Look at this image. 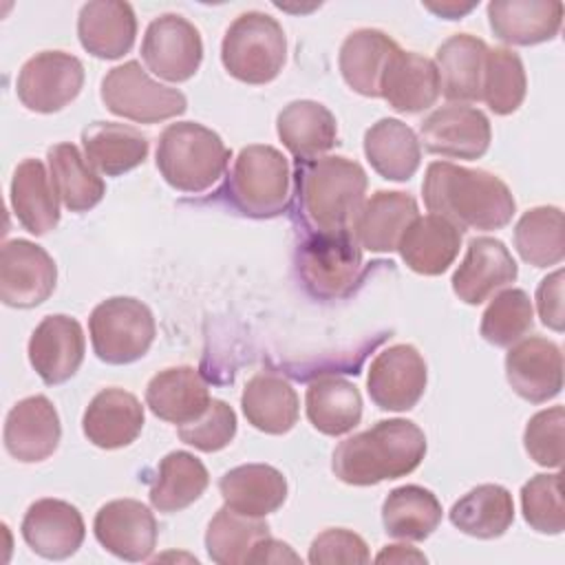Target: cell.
Instances as JSON below:
<instances>
[{
  "mask_svg": "<svg viewBox=\"0 0 565 565\" xmlns=\"http://www.w3.org/2000/svg\"><path fill=\"white\" fill-rule=\"evenodd\" d=\"M84 86V64L64 51H42L29 57L15 79L22 106L33 113H57L68 106Z\"/></svg>",
  "mask_w": 565,
  "mask_h": 565,
  "instance_id": "obj_10",
  "label": "cell"
},
{
  "mask_svg": "<svg viewBox=\"0 0 565 565\" xmlns=\"http://www.w3.org/2000/svg\"><path fill=\"white\" fill-rule=\"evenodd\" d=\"M311 426L329 437L351 433L362 419V395L355 384L335 375L316 377L305 395Z\"/></svg>",
  "mask_w": 565,
  "mask_h": 565,
  "instance_id": "obj_36",
  "label": "cell"
},
{
  "mask_svg": "<svg viewBox=\"0 0 565 565\" xmlns=\"http://www.w3.org/2000/svg\"><path fill=\"white\" fill-rule=\"evenodd\" d=\"M397 42L380 29H358L340 46L338 66L347 86L364 97H380V82Z\"/></svg>",
  "mask_w": 565,
  "mask_h": 565,
  "instance_id": "obj_33",
  "label": "cell"
},
{
  "mask_svg": "<svg viewBox=\"0 0 565 565\" xmlns=\"http://www.w3.org/2000/svg\"><path fill=\"white\" fill-rule=\"evenodd\" d=\"M102 102L113 115L137 124L166 121L183 115L188 108V99L181 90L154 82L135 60L104 75Z\"/></svg>",
  "mask_w": 565,
  "mask_h": 565,
  "instance_id": "obj_9",
  "label": "cell"
},
{
  "mask_svg": "<svg viewBox=\"0 0 565 565\" xmlns=\"http://www.w3.org/2000/svg\"><path fill=\"white\" fill-rule=\"evenodd\" d=\"M426 362L413 344H393L380 351L366 375V388L382 411H411L426 391Z\"/></svg>",
  "mask_w": 565,
  "mask_h": 565,
  "instance_id": "obj_13",
  "label": "cell"
},
{
  "mask_svg": "<svg viewBox=\"0 0 565 565\" xmlns=\"http://www.w3.org/2000/svg\"><path fill=\"white\" fill-rule=\"evenodd\" d=\"M492 33L514 46H532L556 38L563 22L558 0H494L488 4Z\"/></svg>",
  "mask_w": 565,
  "mask_h": 565,
  "instance_id": "obj_23",
  "label": "cell"
},
{
  "mask_svg": "<svg viewBox=\"0 0 565 565\" xmlns=\"http://www.w3.org/2000/svg\"><path fill=\"white\" fill-rule=\"evenodd\" d=\"M137 18L128 2L93 0L79 9V44L99 60H117L135 44Z\"/></svg>",
  "mask_w": 565,
  "mask_h": 565,
  "instance_id": "obj_25",
  "label": "cell"
},
{
  "mask_svg": "<svg viewBox=\"0 0 565 565\" xmlns=\"http://www.w3.org/2000/svg\"><path fill=\"white\" fill-rule=\"evenodd\" d=\"M450 523L475 539H499L514 521L512 494L499 483H481L452 503Z\"/></svg>",
  "mask_w": 565,
  "mask_h": 565,
  "instance_id": "obj_37",
  "label": "cell"
},
{
  "mask_svg": "<svg viewBox=\"0 0 565 565\" xmlns=\"http://www.w3.org/2000/svg\"><path fill=\"white\" fill-rule=\"evenodd\" d=\"M527 79L521 57L512 49H488L481 99L494 115H512L525 99Z\"/></svg>",
  "mask_w": 565,
  "mask_h": 565,
  "instance_id": "obj_43",
  "label": "cell"
},
{
  "mask_svg": "<svg viewBox=\"0 0 565 565\" xmlns=\"http://www.w3.org/2000/svg\"><path fill=\"white\" fill-rule=\"evenodd\" d=\"M521 510L525 523L541 534H561L565 530V512L561 497V475H534L521 488Z\"/></svg>",
  "mask_w": 565,
  "mask_h": 565,
  "instance_id": "obj_45",
  "label": "cell"
},
{
  "mask_svg": "<svg viewBox=\"0 0 565 565\" xmlns=\"http://www.w3.org/2000/svg\"><path fill=\"white\" fill-rule=\"evenodd\" d=\"M60 437V415L46 395L24 397L7 413L2 430L4 450L22 463L49 459L55 452Z\"/></svg>",
  "mask_w": 565,
  "mask_h": 565,
  "instance_id": "obj_18",
  "label": "cell"
},
{
  "mask_svg": "<svg viewBox=\"0 0 565 565\" xmlns=\"http://www.w3.org/2000/svg\"><path fill=\"white\" fill-rule=\"evenodd\" d=\"M24 543L42 558L64 561L73 556L86 536L82 512L62 499H38L24 512L20 525Z\"/></svg>",
  "mask_w": 565,
  "mask_h": 565,
  "instance_id": "obj_19",
  "label": "cell"
},
{
  "mask_svg": "<svg viewBox=\"0 0 565 565\" xmlns=\"http://www.w3.org/2000/svg\"><path fill=\"white\" fill-rule=\"evenodd\" d=\"M93 532L106 552L139 563L154 552L159 530L148 505L137 499H115L97 510Z\"/></svg>",
  "mask_w": 565,
  "mask_h": 565,
  "instance_id": "obj_15",
  "label": "cell"
},
{
  "mask_svg": "<svg viewBox=\"0 0 565 565\" xmlns=\"http://www.w3.org/2000/svg\"><path fill=\"white\" fill-rule=\"evenodd\" d=\"M505 377L525 402L543 404L554 399L563 388V353L558 344L541 335L521 338L505 355Z\"/></svg>",
  "mask_w": 565,
  "mask_h": 565,
  "instance_id": "obj_16",
  "label": "cell"
},
{
  "mask_svg": "<svg viewBox=\"0 0 565 565\" xmlns=\"http://www.w3.org/2000/svg\"><path fill=\"white\" fill-rule=\"evenodd\" d=\"M230 148L218 132L196 121L170 124L157 143V168L168 185L201 194L218 183L230 163Z\"/></svg>",
  "mask_w": 565,
  "mask_h": 565,
  "instance_id": "obj_4",
  "label": "cell"
},
{
  "mask_svg": "<svg viewBox=\"0 0 565 565\" xmlns=\"http://www.w3.org/2000/svg\"><path fill=\"white\" fill-rule=\"evenodd\" d=\"M57 267L51 254L26 241L13 238L0 252V300L7 307L31 309L42 305L55 289Z\"/></svg>",
  "mask_w": 565,
  "mask_h": 565,
  "instance_id": "obj_12",
  "label": "cell"
},
{
  "mask_svg": "<svg viewBox=\"0 0 565 565\" xmlns=\"http://www.w3.org/2000/svg\"><path fill=\"white\" fill-rule=\"evenodd\" d=\"M51 181L57 199L71 212L93 210L106 194V185L95 168L73 143L51 146L46 152Z\"/></svg>",
  "mask_w": 565,
  "mask_h": 565,
  "instance_id": "obj_40",
  "label": "cell"
},
{
  "mask_svg": "<svg viewBox=\"0 0 565 565\" xmlns=\"http://www.w3.org/2000/svg\"><path fill=\"white\" fill-rule=\"evenodd\" d=\"M536 309L539 318L552 331H563L565 316H563V269L552 271L545 276L536 289Z\"/></svg>",
  "mask_w": 565,
  "mask_h": 565,
  "instance_id": "obj_49",
  "label": "cell"
},
{
  "mask_svg": "<svg viewBox=\"0 0 565 565\" xmlns=\"http://www.w3.org/2000/svg\"><path fill=\"white\" fill-rule=\"evenodd\" d=\"M439 75L433 60L397 49L380 82V97L397 113H422L439 97Z\"/></svg>",
  "mask_w": 565,
  "mask_h": 565,
  "instance_id": "obj_24",
  "label": "cell"
},
{
  "mask_svg": "<svg viewBox=\"0 0 565 565\" xmlns=\"http://www.w3.org/2000/svg\"><path fill=\"white\" fill-rule=\"evenodd\" d=\"M519 276L510 249L492 236H477L468 243L466 256L452 274V291L466 305H481L494 291L508 287Z\"/></svg>",
  "mask_w": 565,
  "mask_h": 565,
  "instance_id": "obj_20",
  "label": "cell"
},
{
  "mask_svg": "<svg viewBox=\"0 0 565 565\" xmlns=\"http://www.w3.org/2000/svg\"><path fill=\"white\" fill-rule=\"evenodd\" d=\"M382 523L391 539L424 541L441 523V503L428 488L399 486L382 503Z\"/></svg>",
  "mask_w": 565,
  "mask_h": 565,
  "instance_id": "obj_39",
  "label": "cell"
},
{
  "mask_svg": "<svg viewBox=\"0 0 565 565\" xmlns=\"http://www.w3.org/2000/svg\"><path fill=\"white\" fill-rule=\"evenodd\" d=\"M428 11H433L435 15H441V18H446V20H459L461 15H466V13H470L477 4L475 2H468V4H459V2H441V4H430V2H426L424 4Z\"/></svg>",
  "mask_w": 565,
  "mask_h": 565,
  "instance_id": "obj_52",
  "label": "cell"
},
{
  "mask_svg": "<svg viewBox=\"0 0 565 565\" xmlns=\"http://www.w3.org/2000/svg\"><path fill=\"white\" fill-rule=\"evenodd\" d=\"M426 455V435L411 419H382L333 450L331 468L349 486H375L411 475Z\"/></svg>",
  "mask_w": 565,
  "mask_h": 565,
  "instance_id": "obj_3",
  "label": "cell"
},
{
  "mask_svg": "<svg viewBox=\"0 0 565 565\" xmlns=\"http://www.w3.org/2000/svg\"><path fill=\"white\" fill-rule=\"evenodd\" d=\"M287 57V38L280 22L263 11L241 13L225 31L221 62L245 84H267L278 77Z\"/></svg>",
  "mask_w": 565,
  "mask_h": 565,
  "instance_id": "obj_6",
  "label": "cell"
},
{
  "mask_svg": "<svg viewBox=\"0 0 565 565\" xmlns=\"http://www.w3.org/2000/svg\"><path fill=\"white\" fill-rule=\"evenodd\" d=\"M488 44L470 33L448 38L435 53L439 90L446 99L463 104L481 99Z\"/></svg>",
  "mask_w": 565,
  "mask_h": 565,
  "instance_id": "obj_29",
  "label": "cell"
},
{
  "mask_svg": "<svg viewBox=\"0 0 565 565\" xmlns=\"http://www.w3.org/2000/svg\"><path fill=\"white\" fill-rule=\"evenodd\" d=\"M364 168L347 157L296 161L294 196L309 234H351L366 194Z\"/></svg>",
  "mask_w": 565,
  "mask_h": 565,
  "instance_id": "obj_2",
  "label": "cell"
},
{
  "mask_svg": "<svg viewBox=\"0 0 565 565\" xmlns=\"http://www.w3.org/2000/svg\"><path fill=\"white\" fill-rule=\"evenodd\" d=\"M514 247L534 267L558 265L565 256L561 207L539 205L527 210L514 225Z\"/></svg>",
  "mask_w": 565,
  "mask_h": 565,
  "instance_id": "obj_42",
  "label": "cell"
},
{
  "mask_svg": "<svg viewBox=\"0 0 565 565\" xmlns=\"http://www.w3.org/2000/svg\"><path fill=\"white\" fill-rule=\"evenodd\" d=\"M141 60L150 73L166 82H188L203 60L201 33L183 15L163 13L143 33Z\"/></svg>",
  "mask_w": 565,
  "mask_h": 565,
  "instance_id": "obj_11",
  "label": "cell"
},
{
  "mask_svg": "<svg viewBox=\"0 0 565 565\" xmlns=\"http://www.w3.org/2000/svg\"><path fill=\"white\" fill-rule=\"evenodd\" d=\"M86 161L106 177H119L141 166L148 157V139L141 130L117 121H93L82 130Z\"/></svg>",
  "mask_w": 565,
  "mask_h": 565,
  "instance_id": "obj_34",
  "label": "cell"
},
{
  "mask_svg": "<svg viewBox=\"0 0 565 565\" xmlns=\"http://www.w3.org/2000/svg\"><path fill=\"white\" fill-rule=\"evenodd\" d=\"M362 269V247L353 234H309L296 249L298 280L318 300L349 296Z\"/></svg>",
  "mask_w": 565,
  "mask_h": 565,
  "instance_id": "obj_7",
  "label": "cell"
},
{
  "mask_svg": "<svg viewBox=\"0 0 565 565\" xmlns=\"http://www.w3.org/2000/svg\"><path fill=\"white\" fill-rule=\"evenodd\" d=\"M90 344L106 364H130L143 358L157 335L152 311L137 298L113 296L102 300L88 318Z\"/></svg>",
  "mask_w": 565,
  "mask_h": 565,
  "instance_id": "obj_8",
  "label": "cell"
},
{
  "mask_svg": "<svg viewBox=\"0 0 565 565\" xmlns=\"http://www.w3.org/2000/svg\"><path fill=\"white\" fill-rule=\"evenodd\" d=\"M459 247V227L437 214H426L406 227L395 252H399L406 267L415 274L439 276L455 263Z\"/></svg>",
  "mask_w": 565,
  "mask_h": 565,
  "instance_id": "obj_27",
  "label": "cell"
},
{
  "mask_svg": "<svg viewBox=\"0 0 565 565\" xmlns=\"http://www.w3.org/2000/svg\"><path fill=\"white\" fill-rule=\"evenodd\" d=\"M492 139L488 117L466 104H448L433 110L419 126V143L446 159H479Z\"/></svg>",
  "mask_w": 565,
  "mask_h": 565,
  "instance_id": "obj_14",
  "label": "cell"
},
{
  "mask_svg": "<svg viewBox=\"0 0 565 565\" xmlns=\"http://www.w3.org/2000/svg\"><path fill=\"white\" fill-rule=\"evenodd\" d=\"M276 130L282 146L296 157V161L322 157L338 139L333 113L313 99H296L287 104L278 113Z\"/></svg>",
  "mask_w": 565,
  "mask_h": 565,
  "instance_id": "obj_30",
  "label": "cell"
},
{
  "mask_svg": "<svg viewBox=\"0 0 565 565\" xmlns=\"http://www.w3.org/2000/svg\"><path fill=\"white\" fill-rule=\"evenodd\" d=\"M210 483L207 468L188 450L168 452L150 483V503L159 512H179L192 505Z\"/></svg>",
  "mask_w": 565,
  "mask_h": 565,
  "instance_id": "obj_38",
  "label": "cell"
},
{
  "mask_svg": "<svg viewBox=\"0 0 565 565\" xmlns=\"http://www.w3.org/2000/svg\"><path fill=\"white\" fill-rule=\"evenodd\" d=\"M422 194L428 212L450 221L459 232L501 230L516 212L510 188L497 174L450 161L428 163Z\"/></svg>",
  "mask_w": 565,
  "mask_h": 565,
  "instance_id": "obj_1",
  "label": "cell"
},
{
  "mask_svg": "<svg viewBox=\"0 0 565 565\" xmlns=\"http://www.w3.org/2000/svg\"><path fill=\"white\" fill-rule=\"evenodd\" d=\"M364 154L382 179L408 181L419 168L422 146L411 126L384 117L364 132Z\"/></svg>",
  "mask_w": 565,
  "mask_h": 565,
  "instance_id": "obj_35",
  "label": "cell"
},
{
  "mask_svg": "<svg viewBox=\"0 0 565 565\" xmlns=\"http://www.w3.org/2000/svg\"><path fill=\"white\" fill-rule=\"evenodd\" d=\"M143 419L141 402L132 393L110 386L88 402L82 417V430L93 446L115 450L139 437Z\"/></svg>",
  "mask_w": 565,
  "mask_h": 565,
  "instance_id": "obj_21",
  "label": "cell"
},
{
  "mask_svg": "<svg viewBox=\"0 0 565 565\" xmlns=\"http://www.w3.org/2000/svg\"><path fill=\"white\" fill-rule=\"evenodd\" d=\"M245 419L260 433L285 435L300 415V402L294 386L274 371H258L252 375L241 395Z\"/></svg>",
  "mask_w": 565,
  "mask_h": 565,
  "instance_id": "obj_28",
  "label": "cell"
},
{
  "mask_svg": "<svg viewBox=\"0 0 565 565\" xmlns=\"http://www.w3.org/2000/svg\"><path fill=\"white\" fill-rule=\"evenodd\" d=\"M210 399L207 382L194 366L163 369L146 386V406L152 415L177 426L196 419Z\"/></svg>",
  "mask_w": 565,
  "mask_h": 565,
  "instance_id": "obj_26",
  "label": "cell"
},
{
  "mask_svg": "<svg viewBox=\"0 0 565 565\" xmlns=\"http://www.w3.org/2000/svg\"><path fill=\"white\" fill-rule=\"evenodd\" d=\"M225 194L230 203L249 218H274L282 214L291 199L287 157L265 143L243 148L234 159Z\"/></svg>",
  "mask_w": 565,
  "mask_h": 565,
  "instance_id": "obj_5",
  "label": "cell"
},
{
  "mask_svg": "<svg viewBox=\"0 0 565 565\" xmlns=\"http://www.w3.org/2000/svg\"><path fill=\"white\" fill-rule=\"evenodd\" d=\"M247 563H300V556L287 543L265 536L256 543Z\"/></svg>",
  "mask_w": 565,
  "mask_h": 565,
  "instance_id": "obj_50",
  "label": "cell"
},
{
  "mask_svg": "<svg viewBox=\"0 0 565 565\" xmlns=\"http://www.w3.org/2000/svg\"><path fill=\"white\" fill-rule=\"evenodd\" d=\"M86 351L82 324L64 313L42 318L29 338V362L49 386L71 380Z\"/></svg>",
  "mask_w": 565,
  "mask_h": 565,
  "instance_id": "obj_17",
  "label": "cell"
},
{
  "mask_svg": "<svg viewBox=\"0 0 565 565\" xmlns=\"http://www.w3.org/2000/svg\"><path fill=\"white\" fill-rule=\"evenodd\" d=\"M177 435L183 444L201 452L223 450L236 435V413L227 402L210 399L207 408L196 419L177 428Z\"/></svg>",
  "mask_w": 565,
  "mask_h": 565,
  "instance_id": "obj_46",
  "label": "cell"
},
{
  "mask_svg": "<svg viewBox=\"0 0 565 565\" xmlns=\"http://www.w3.org/2000/svg\"><path fill=\"white\" fill-rule=\"evenodd\" d=\"M307 558L311 565H338V563L362 565L371 561V554H369V545L360 534L347 527H329L311 541Z\"/></svg>",
  "mask_w": 565,
  "mask_h": 565,
  "instance_id": "obj_48",
  "label": "cell"
},
{
  "mask_svg": "<svg viewBox=\"0 0 565 565\" xmlns=\"http://www.w3.org/2000/svg\"><path fill=\"white\" fill-rule=\"evenodd\" d=\"M563 424H565L563 406H552L530 417L523 433V446L530 459H534V463L543 468H561Z\"/></svg>",
  "mask_w": 565,
  "mask_h": 565,
  "instance_id": "obj_47",
  "label": "cell"
},
{
  "mask_svg": "<svg viewBox=\"0 0 565 565\" xmlns=\"http://www.w3.org/2000/svg\"><path fill=\"white\" fill-rule=\"evenodd\" d=\"M417 216V201L411 194L399 190H377L364 201L351 234L362 249L388 254L397 249L402 234Z\"/></svg>",
  "mask_w": 565,
  "mask_h": 565,
  "instance_id": "obj_22",
  "label": "cell"
},
{
  "mask_svg": "<svg viewBox=\"0 0 565 565\" xmlns=\"http://www.w3.org/2000/svg\"><path fill=\"white\" fill-rule=\"evenodd\" d=\"M11 207L18 223L35 236H42L60 223V199L55 194L51 174L40 159H24L13 170Z\"/></svg>",
  "mask_w": 565,
  "mask_h": 565,
  "instance_id": "obj_31",
  "label": "cell"
},
{
  "mask_svg": "<svg viewBox=\"0 0 565 565\" xmlns=\"http://www.w3.org/2000/svg\"><path fill=\"white\" fill-rule=\"evenodd\" d=\"M218 490L227 508L265 519L285 503L287 479L274 466L245 463L227 470L218 479Z\"/></svg>",
  "mask_w": 565,
  "mask_h": 565,
  "instance_id": "obj_32",
  "label": "cell"
},
{
  "mask_svg": "<svg viewBox=\"0 0 565 565\" xmlns=\"http://www.w3.org/2000/svg\"><path fill=\"white\" fill-rule=\"evenodd\" d=\"M534 327L532 300L523 289L499 291L481 316V335L494 347H512Z\"/></svg>",
  "mask_w": 565,
  "mask_h": 565,
  "instance_id": "obj_44",
  "label": "cell"
},
{
  "mask_svg": "<svg viewBox=\"0 0 565 565\" xmlns=\"http://www.w3.org/2000/svg\"><path fill=\"white\" fill-rule=\"evenodd\" d=\"M377 563H426V556L411 545H386L375 556Z\"/></svg>",
  "mask_w": 565,
  "mask_h": 565,
  "instance_id": "obj_51",
  "label": "cell"
},
{
  "mask_svg": "<svg viewBox=\"0 0 565 565\" xmlns=\"http://www.w3.org/2000/svg\"><path fill=\"white\" fill-rule=\"evenodd\" d=\"M265 536H269L267 521L223 505L207 523L205 550L218 565H238L247 563L252 550Z\"/></svg>",
  "mask_w": 565,
  "mask_h": 565,
  "instance_id": "obj_41",
  "label": "cell"
}]
</instances>
